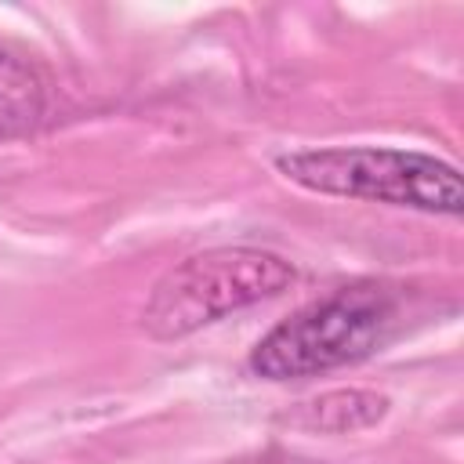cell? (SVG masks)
<instances>
[{
	"label": "cell",
	"mask_w": 464,
	"mask_h": 464,
	"mask_svg": "<svg viewBox=\"0 0 464 464\" xmlns=\"http://www.w3.org/2000/svg\"><path fill=\"white\" fill-rule=\"evenodd\" d=\"M276 170L297 188L457 218L464 210L460 170L431 152L384 145H330L276 156Z\"/></svg>",
	"instance_id": "6da1fadb"
},
{
	"label": "cell",
	"mask_w": 464,
	"mask_h": 464,
	"mask_svg": "<svg viewBox=\"0 0 464 464\" xmlns=\"http://www.w3.org/2000/svg\"><path fill=\"white\" fill-rule=\"evenodd\" d=\"M392 402L388 395L373 388H334L323 392L308 402H297L290 420L301 431H319V435H352L362 428H373L388 417Z\"/></svg>",
	"instance_id": "277c9868"
},
{
	"label": "cell",
	"mask_w": 464,
	"mask_h": 464,
	"mask_svg": "<svg viewBox=\"0 0 464 464\" xmlns=\"http://www.w3.org/2000/svg\"><path fill=\"white\" fill-rule=\"evenodd\" d=\"M47 105L51 94L44 72L11 51H0V141L33 134L47 120Z\"/></svg>",
	"instance_id": "5b68a950"
},
{
	"label": "cell",
	"mask_w": 464,
	"mask_h": 464,
	"mask_svg": "<svg viewBox=\"0 0 464 464\" xmlns=\"http://www.w3.org/2000/svg\"><path fill=\"white\" fill-rule=\"evenodd\" d=\"M395 326V297L377 283L341 286L283 323H276L246 355L261 381H301L370 359Z\"/></svg>",
	"instance_id": "7a4b0ae2"
},
{
	"label": "cell",
	"mask_w": 464,
	"mask_h": 464,
	"mask_svg": "<svg viewBox=\"0 0 464 464\" xmlns=\"http://www.w3.org/2000/svg\"><path fill=\"white\" fill-rule=\"evenodd\" d=\"M297 279V268L261 246H210L181 257L167 268L145 308L141 326L152 341H181L239 308L283 294Z\"/></svg>",
	"instance_id": "3957f363"
}]
</instances>
